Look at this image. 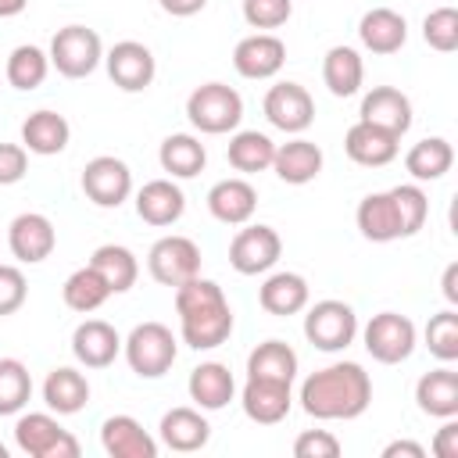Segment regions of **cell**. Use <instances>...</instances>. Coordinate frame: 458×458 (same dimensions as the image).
I'll return each mask as SVG.
<instances>
[{
	"label": "cell",
	"mask_w": 458,
	"mask_h": 458,
	"mask_svg": "<svg viewBox=\"0 0 458 458\" xmlns=\"http://www.w3.org/2000/svg\"><path fill=\"white\" fill-rule=\"evenodd\" d=\"M43 401L57 415H75L89 401V379L79 369H72V365L50 369L47 379H43Z\"/></svg>",
	"instance_id": "4dcf8cb0"
},
{
	"label": "cell",
	"mask_w": 458,
	"mask_h": 458,
	"mask_svg": "<svg viewBox=\"0 0 458 458\" xmlns=\"http://www.w3.org/2000/svg\"><path fill=\"white\" fill-rule=\"evenodd\" d=\"M25 4H29V0H0V18H14V14H21Z\"/></svg>",
	"instance_id": "f5cc1de1"
},
{
	"label": "cell",
	"mask_w": 458,
	"mask_h": 458,
	"mask_svg": "<svg viewBox=\"0 0 458 458\" xmlns=\"http://www.w3.org/2000/svg\"><path fill=\"white\" fill-rule=\"evenodd\" d=\"M100 447L111 458H157V440L132 415H111L100 426Z\"/></svg>",
	"instance_id": "44dd1931"
},
{
	"label": "cell",
	"mask_w": 458,
	"mask_h": 458,
	"mask_svg": "<svg viewBox=\"0 0 458 458\" xmlns=\"http://www.w3.org/2000/svg\"><path fill=\"white\" fill-rule=\"evenodd\" d=\"M179 336L193 351H215L233 336V308L215 279H186L175 286Z\"/></svg>",
	"instance_id": "7a4b0ae2"
},
{
	"label": "cell",
	"mask_w": 458,
	"mask_h": 458,
	"mask_svg": "<svg viewBox=\"0 0 458 458\" xmlns=\"http://www.w3.org/2000/svg\"><path fill=\"white\" fill-rule=\"evenodd\" d=\"M358 39L372 54H383V57L386 54H397L408 43V21L394 7H372L358 21Z\"/></svg>",
	"instance_id": "603a6c76"
},
{
	"label": "cell",
	"mask_w": 458,
	"mask_h": 458,
	"mask_svg": "<svg viewBox=\"0 0 458 458\" xmlns=\"http://www.w3.org/2000/svg\"><path fill=\"white\" fill-rule=\"evenodd\" d=\"M358 122H369V125H379L394 136H404L411 129V100L397 86H372L361 97Z\"/></svg>",
	"instance_id": "d6986e66"
},
{
	"label": "cell",
	"mask_w": 458,
	"mask_h": 458,
	"mask_svg": "<svg viewBox=\"0 0 458 458\" xmlns=\"http://www.w3.org/2000/svg\"><path fill=\"white\" fill-rule=\"evenodd\" d=\"M186 118L197 132L222 136L243 122V97L225 82H204L186 97Z\"/></svg>",
	"instance_id": "3957f363"
},
{
	"label": "cell",
	"mask_w": 458,
	"mask_h": 458,
	"mask_svg": "<svg viewBox=\"0 0 458 458\" xmlns=\"http://www.w3.org/2000/svg\"><path fill=\"white\" fill-rule=\"evenodd\" d=\"M225 157H229V165H233L236 172H243V175H254V172H265V168H272V157H276V143H272L265 132H258V129H240V132H233Z\"/></svg>",
	"instance_id": "8d00e7d4"
},
{
	"label": "cell",
	"mask_w": 458,
	"mask_h": 458,
	"mask_svg": "<svg viewBox=\"0 0 458 458\" xmlns=\"http://www.w3.org/2000/svg\"><path fill=\"white\" fill-rule=\"evenodd\" d=\"M47 54H50V64L57 68V75H64V79H86L104 61V43L86 25H64V29L54 32Z\"/></svg>",
	"instance_id": "8992f818"
},
{
	"label": "cell",
	"mask_w": 458,
	"mask_h": 458,
	"mask_svg": "<svg viewBox=\"0 0 458 458\" xmlns=\"http://www.w3.org/2000/svg\"><path fill=\"white\" fill-rule=\"evenodd\" d=\"M361 79H365V64H361V54L354 47H329L326 57H322V82L329 86L333 97H354L361 89Z\"/></svg>",
	"instance_id": "836d02e7"
},
{
	"label": "cell",
	"mask_w": 458,
	"mask_h": 458,
	"mask_svg": "<svg viewBox=\"0 0 458 458\" xmlns=\"http://www.w3.org/2000/svg\"><path fill=\"white\" fill-rule=\"evenodd\" d=\"M86 265H93V268L100 272V279L107 283L111 293L132 290V286H136V276H140L136 254H132L129 247H122V243H100V247L89 254Z\"/></svg>",
	"instance_id": "e575fe53"
},
{
	"label": "cell",
	"mask_w": 458,
	"mask_h": 458,
	"mask_svg": "<svg viewBox=\"0 0 458 458\" xmlns=\"http://www.w3.org/2000/svg\"><path fill=\"white\" fill-rule=\"evenodd\" d=\"M451 165H454V147L444 136H426L404 154V168L415 182H437L451 172Z\"/></svg>",
	"instance_id": "d6a6232c"
},
{
	"label": "cell",
	"mask_w": 458,
	"mask_h": 458,
	"mask_svg": "<svg viewBox=\"0 0 458 458\" xmlns=\"http://www.w3.org/2000/svg\"><path fill=\"white\" fill-rule=\"evenodd\" d=\"M415 404L429 419H454L458 415V372L444 361L440 369L419 376V383H415Z\"/></svg>",
	"instance_id": "cb8c5ba5"
},
{
	"label": "cell",
	"mask_w": 458,
	"mask_h": 458,
	"mask_svg": "<svg viewBox=\"0 0 458 458\" xmlns=\"http://www.w3.org/2000/svg\"><path fill=\"white\" fill-rule=\"evenodd\" d=\"M157 161H161V168L168 172V179H193V175L204 172L208 150H204V143H200L197 136H190V132H172V136L161 140Z\"/></svg>",
	"instance_id": "1f68e13d"
},
{
	"label": "cell",
	"mask_w": 458,
	"mask_h": 458,
	"mask_svg": "<svg viewBox=\"0 0 458 458\" xmlns=\"http://www.w3.org/2000/svg\"><path fill=\"white\" fill-rule=\"evenodd\" d=\"M32 397V376L18 358H0V415H18Z\"/></svg>",
	"instance_id": "ab89813d"
},
{
	"label": "cell",
	"mask_w": 458,
	"mask_h": 458,
	"mask_svg": "<svg viewBox=\"0 0 458 458\" xmlns=\"http://www.w3.org/2000/svg\"><path fill=\"white\" fill-rule=\"evenodd\" d=\"M422 39L440 50V54H451L458 50V11L454 7H437L422 18Z\"/></svg>",
	"instance_id": "b9f144b4"
},
{
	"label": "cell",
	"mask_w": 458,
	"mask_h": 458,
	"mask_svg": "<svg viewBox=\"0 0 458 458\" xmlns=\"http://www.w3.org/2000/svg\"><path fill=\"white\" fill-rule=\"evenodd\" d=\"M354 222H358V233L372 243H394V240H404V222H401V211H397V200L390 190H379V193H369L361 197L358 211H354Z\"/></svg>",
	"instance_id": "e0dca14e"
},
{
	"label": "cell",
	"mask_w": 458,
	"mask_h": 458,
	"mask_svg": "<svg viewBox=\"0 0 458 458\" xmlns=\"http://www.w3.org/2000/svg\"><path fill=\"white\" fill-rule=\"evenodd\" d=\"M293 383H279V379H258V376H247L243 390H240V404H243V415L258 426H276L290 415L293 408V394H290Z\"/></svg>",
	"instance_id": "9a60e30c"
},
{
	"label": "cell",
	"mask_w": 458,
	"mask_h": 458,
	"mask_svg": "<svg viewBox=\"0 0 458 458\" xmlns=\"http://www.w3.org/2000/svg\"><path fill=\"white\" fill-rule=\"evenodd\" d=\"M47 72H50V54L39 50V47H32V43L14 47L11 57H7V68H4L7 82H11L14 89H21V93L39 89V86L47 82Z\"/></svg>",
	"instance_id": "74e56055"
},
{
	"label": "cell",
	"mask_w": 458,
	"mask_h": 458,
	"mask_svg": "<svg viewBox=\"0 0 458 458\" xmlns=\"http://www.w3.org/2000/svg\"><path fill=\"white\" fill-rule=\"evenodd\" d=\"M7 247L21 265H39L54 254L57 247V229L47 215L39 211H21L11 225H7Z\"/></svg>",
	"instance_id": "5bb4252c"
},
{
	"label": "cell",
	"mask_w": 458,
	"mask_h": 458,
	"mask_svg": "<svg viewBox=\"0 0 458 458\" xmlns=\"http://www.w3.org/2000/svg\"><path fill=\"white\" fill-rule=\"evenodd\" d=\"M61 297H64V304H68L72 311L89 315V311H97V308L111 297V290H107V283L100 279V272H97L93 265H82V268H75V272L64 279Z\"/></svg>",
	"instance_id": "f35d334b"
},
{
	"label": "cell",
	"mask_w": 458,
	"mask_h": 458,
	"mask_svg": "<svg viewBox=\"0 0 458 458\" xmlns=\"http://www.w3.org/2000/svg\"><path fill=\"white\" fill-rule=\"evenodd\" d=\"M308 301H311V290H308V279L301 272H272L258 286V304L268 315H279V318L304 311Z\"/></svg>",
	"instance_id": "4316f807"
},
{
	"label": "cell",
	"mask_w": 458,
	"mask_h": 458,
	"mask_svg": "<svg viewBox=\"0 0 458 458\" xmlns=\"http://www.w3.org/2000/svg\"><path fill=\"white\" fill-rule=\"evenodd\" d=\"M293 454L297 458H336L340 454V440L329 429H304L293 440Z\"/></svg>",
	"instance_id": "bcb514c9"
},
{
	"label": "cell",
	"mask_w": 458,
	"mask_h": 458,
	"mask_svg": "<svg viewBox=\"0 0 458 458\" xmlns=\"http://www.w3.org/2000/svg\"><path fill=\"white\" fill-rule=\"evenodd\" d=\"M426 347H429V354L437 358V361H454L458 358V311L454 308H444V311H437V315H429V322H426Z\"/></svg>",
	"instance_id": "60d3db41"
},
{
	"label": "cell",
	"mask_w": 458,
	"mask_h": 458,
	"mask_svg": "<svg viewBox=\"0 0 458 458\" xmlns=\"http://www.w3.org/2000/svg\"><path fill=\"white\" fill-rule=\"evenodd\" d=\"M344 150L361 168H383V165H390L397 157L401 136H394V132H386L379 125H369V122H354L347 129V136H344Z\"/></svg>",
	"instance_id": "ffe728a7"
},
{
	"label": "cell",
	"mask_w": 458,
	"mask_h": 458,
	"mask_svg": "<svg viewBox=\"0 0 458 458\" xmlns=\"http://www.w3.org/2000/svg\"><path fill=\"white\" fill-rule=\"evenodd\" d=\"M186 211V193L175 186V179H150L136 190V215L147 225H175Z\"/></svg>",
	"instance_id": "7402d4cb"
},
{
	"label": "cell",
	"mask_w": 458,
	"mask_h": 458,
	"mask_svg": "<svg viewBox=\"0 0 458 458\" xmlns=\"http://www.w3.org/2000/svg\"><path fill=\"white\" fill-rule=\"evenodd\" d=\"M265 118L272 129L286 132V136H301L304 129H311L315 122V100L311 93L301 86V82H276L268 93H265Z\"/></svg>",
	"instance_id": "8fae6325"
},
{
	"label": "cell",
	"mask_w": 458,
	"mask_h": 458,
	"mask_svg": "<svg viewBox=\"0 0 458 458\" xmlns=\"http://www.w3.org/2000/svg\"><path fill=\"white\" fill-rule=\"evenodd\" d=\"M82 193L97 208H122L132 197V172L122 157L100 154L82 168Z\"/></svg>",
	"instance_id": "7c38bea8"
},
{
	"label": "cell",
	"mask_w": 458,
	"mask_h": 458,
	"mask_svg": "<svg viewBox=\"0 0 458 458\" xmlns=\"http://www.w3.org/2000/svg\"><path fill=\"white\" fill-rule=\"evenodd\" d=\"M157 433H161V444L179 451V454L200 451L211 440V426L200 415V408H172V411H165Z\"/></svg>",
	"instance_id": "f1b7e54d"
},
{
	"label": "cell",
	"mask_w": 458,
	"mask_h": 458,
	"mask_svg": "<svg viewBox=\"0 0 458 458\" xmlns=\"http://www.w3.org/2000/svg\"><path fill=\"white\" fill-rule=\"evenodd\" d=\"M14 444L29 458H79V440L50 411L18 415V422H14Z\"/></svg>",
	"instance_id": "52a82bcc"
},
{
	"label": "cell",
	"mask_w": 458,
	"mask_h": 458,
	"mask_svg": "<svg viewBox=\"0 0 458 458\" xmlns=\"http://www.w3.org/2000/svg\"><path fill=\"white\" fill-rule=\"evenodd\" d=\"M147 272L154 276V283L161 286H182L186 279L200 276V247L190 236H161L150 250H147Z\"/></svg>",
	"instance_id": "9c48e42d"
},
{
	"label": "cell",
	"mask_w": 458,
	"mask_h": 458,
	"mask_svg": "<svg viewBox=\"0 0 458 458\" xmlns=\"http://www.w3.org/2000/svg\"><path fill=\"white\" fill-rule=\"evenodd\" d=\"M293 14V0H243V21L250 29H279Z\"/></svg>",
	"instance_id": "ee69618b"
},
{
	"label": "cell",
	"mask_w": 458,
	"mask_h": 458,
	"mask_svg": "<svg viewBox=\"0 0 458 458\" xmlns=\"http://www.w3.org/2000/svg\"><path fill=\"white\" fill-rule=\"evenodd\" d=\"M72 354L86 369H107L122 354V336L104 318H86L72 333Z\"/></svg>",
	"instance_id": "ac0fdd59"
},
{
	"label": "cell",
	"mask_w": 458,
	"mask_h": 458,
	"mask_svg": "<svg viewBox=\"0 0 458 458\" xmlns=\"http://www.w3.org/2000/svg\"><path fill=\"white\" fill-rule=\"evenodd\" d=\"M29 172V150L21 143H0V186L21 182Z\"/></svg>",
	"instance_id": "7dc6e473"
},
{
	"label": "cell",
	"mask_w": 458,
	"mask_h": 458,
	"mask_svg": "<svg viewBox=\"0 0 458 458\" xmlns=\"http://www.w3.org/2000/svg\"><path fill=\"white\" fill-rule=\"evenodd\" d=\"M186 390H190V401H193L200 411H218V408H225V404L233 401L236 379H233L229 365H222V361H200V365L190 372Z\"/></svg>",
	"instance_id": "83f0119b"
},
{
	"label": "cell",
	"mask_w": 458,
	"mask_h": 458,
	"mask_svg": "<svg viewBox=\"0 0 458 458\" xmlns=\"http://www.w3.org/2000/svg\"><path fill=\"white\" fill-rule=\"evenodd\" d=\"M72 140V125L64 114L57 111H32L25 122H21V147L29 154H39V157H50V154H61Z\"/></svg>",
	"instance_id": "f546056e"
},
{
	"label": "cell",
	"mask_w": 458,
	"mask_h": 458,
	"mask_svg": "<svg viewBox=\"0 0 458 458\" xmlns=\"http://www.w3.org/2000/svg\"><path fill=\"white\" fill-rule=\"evenodd\" d=\"M383 458H426V447L415 440H390L383 447Z\"/></svg>",
	"instance_id": "f907efd6"
},
{
	"label": "cell",
	"mask_w": 458,
	"mask_h": 458,
	"mask_svg": "<svg viewBox=\"0 0 458 458\" xmlns=\"http://www.w3.org/2000/svg\"><path fill=\"white\" fill-rule=\"evenodd\" d=\"M283 254V240L272 225H243L229 243V265L240 276H265L276 268Z\"/></svg>",
	"instance_id": "30bf717a"
},
{
	"label": "cell",
	"mask_w": 458,
	"mask_h": 458,
	"mask_svg": "<svg viewBox=\"0 0 458 458\" xmlns=\"http://www.w3.org/2000/svg\"><path fill=\"white\" fill-rule=\"evenodd\" d=\"M29 297V283L18 265H0V315H14Z\"/></svg>",
	"instance_id": "f6af8a7d"
},
{
	"label": "cell",
	"mask_w": 458,
	"mask_h": 458,
	"mask_svg": "<svg viewBox=\"0 0 458 458\" xmlns=\"http://www.w3.org/2000/svg\"><path fill=\"white\" fill-rule=\"evenodd\" d=\"M433 454L437 458H458V422L444 419V426L433 437Z\"/></svg>",
	"instance_id": "c3c4849f"
},
{
	"label": "cell",
	"mask_w": 458,
	"mask_h": 458,
	"mask_svg": "<svg viewBox=\"0 0 458 458\" xmlns=\"http://www.w3.org/2000/svg\"><path fill=\"white\" fill-rule=\"evenodd\" d=\"M297 401L318 422H347L372 404V379L358 361H333L301 383Z\"/></svg>",
	"instance_id": "6da1fadb"
},
{
	"label": "cell",
	"mask_w": 458,
	"mask_h": 458,
	"mask_svg": "<svg viewBox=\"0 0 458 458\" xmlns=\"http://www.w3.org/2000/svg\"><path fill=\"white\" fill-rule=\"evenodd\" d=\"M125 361L140 379H161L179 354V340L172 336V329L165 322H140L132 326V333L122 340Z\"/></svg>",
	"instance_id": "277c9868"
},
{
	"label": "cell",
	"mask_w": 458,
	"mask_h": 458,
	"mask_svg": "<svg viewBox=\"0 0 458 458\" xmlns=\"http://www.w3.org/2000/svg\"><path fill=\"white\" fill-rule=\"evenodd\" d=\"M0 458H7V447H4V444H0Z\"/></svg>",
	"instance_id": "db71d44e"
},
{
	"label": "cell",
	"mask_w": 458,
	"mask_h": 458,
	"mask_svg": "<svg viewBox=\"0 0 458 458\" xmlns=\"http://www.w3.org/2000/svg\"><path fill=\"white\" fill-rule=\"evenodd\" d=\"M394 200H397V211H401V222H404V233L415 236L422 225H426V215H429V197L419 182H401V186H390Z\"/></svg>",
	"instance_id": "7bdbcfd3"
},
{
	"label": "cell",
	"mask_w": 458,
	"mask_h": 458,
	"mask_svg": "<svg viewBox=\"0 0 458 458\" xmlns=\"http://www.w3.org/2000/svg\"><path fill=\"white\" fill-rule=\"evenodd\" d=\"M104 64H107V75L118 89L125 93H143L154 75H157V61L150 54V47L136 43V39H122L114 43L107 54H104Z\"/></svg>",
	"instance_id": "4fadbf2b"
},
{
	"label": "cell",
	"mask_w": 458,
	"mask_h": 458,
	"mask_svg": "<svg viewBox=\"0 0 458 458\" xmlns=\"http://www.w3.org/2000/svg\"><path fill=\"white\" fill-rule=\"evenodd\" d=\"M272 168H276V175L283 182L304 186V182H311L322 172V147L311 143V140H304V136H293L286 143H276Z\"/></svg>",
	"instance_id": "484cf974"
},
{
	"label": "cell",
	"mask_w": 458,
	"mask_h": 458,
	"mask_svg": "<svg viewBox=\"0 0 458 458\" xmlns=\"http://www.w3.org/2000/svg\"><path fill=\"white\" fill-rule=\"evenodd\" d=\"M247 376L293 383L297 379V351L283 340H265L247 354Z\"/></svg>",
	"instance_id": "d590c367"
},
{
	"label": "cell",
	"mask_w": 458,
	"mask_h": 458,
	"mask_svg": "<svg viewBox=\"0 0 458 458\" xmlns=\"http://www.w3.org/2000/svg\"><path fill=\"white\" fill-rule=\"evenodd\" d=\"M440 290H444V297H447V304L454 308V304H458V261H451V265L444 268V279H440Z\"/></svg>",
	"instance_id": "816d5d0a"
},
{
	"label": "cell",
	"mask_w": 458,
	"mask_h": 458,
	"mask_svg": "<svg viewBox=\"0 0 458 458\" xmlns=\"http://www.w3.org/2000/svg\"><path fill=\"white\" fill-rule=\"evenodd\" d=\"M361 340H365V351L379 365H401V361L411 358L419 333H415V322L408 315H401V311H379V315L369 318Z\"/></svg>",
	"instance_id": "ba28073f"
},
{
	"label": "cell",
	"mask_w": 458,
	"mask_h": 458,
	"mask_svg": "<svg viewBox=\"0 0 458 458\" xmlns=\"http://www.w3.org/2000/svg\"><path fill=\"white\" fill-rule=\"evenodd\" d=\"M258 208V190L247 179H218L208 190V211L222 225H247Z\"/></svg>",
	"instance_id": "d4e9b609"
},
{
	"label": "cell",
	"mask_w": 458,
	"mask_h": 458,
	"mask_svg": "<svg viewBox=\"0 0 458 458\" xmlns=\"http://www.w3.org/2000/svg\"><path fill=\"white\" fill-rule=\"evenodd\" d=\"M304 336L315 351H344L354 344L358 336V315L351 304L336 301V297H326V301H315L304 315Z\"/></svg>",
	"instance_id": "5b68a950"
},
{
	"label": "cell",
	"mask_w": 458,
	"mask_h": 458,
	"mask_svg": "<svg viewBox=\"0 0 458 458\" xmlns=\"http://www.w3.org/2000/svg\"><path fill=\"white\" fill-rule=\"evenodd\" d=\"M286 64V43L272 32H254L243 36L233 50V68L243 79H272Z\"/></svg>",
	"instance_id": "2e32d148"
},
{
	"label": "cell",
	"mask_w": 458,
	"mask_h": 458,
	"mask_svg": "<svg viewBox=\"0 0 458 458\" xmlns=\"http://www.w3.org/2000/svg\"><path fill=\"white\" fill-rule=\"evenodd\" d=\"M157 4L172 18H193V14H200L208 7V0H157Z\"/></svg>",
	"instance_id": "681fc988"
}]
</instances>
